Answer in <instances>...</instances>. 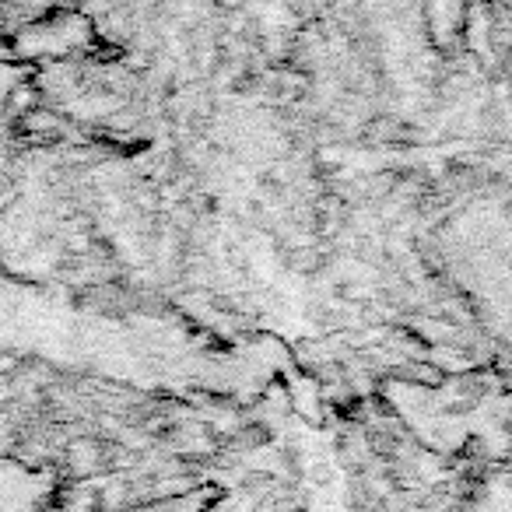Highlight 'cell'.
Masks as SVG:
<instances>
[{
    "mask_svg": "<svg viewBox=\"0 0 512 512\" xmlns=\"http://www.w3.org/2000/svg\"><path fill=\"white\" fill-rule=\"evenodd\" d=\"M36 106H43V92H39L32 81H18L15 88H8V113L22 116Z\"/></svg>",
    "mask_w": 512,
    "mask_h": 512,
    "instance_id": "obj_5",
    "label": "cell"
},
{
    "mask_svg": "<svg viewBox=\"0 0 512 512\" xmlns=\"http://www.w3.org/2000/svg\"><path fill=\"white\" fill-rule=\"evenodd\" d=\"M460 46L481 64L495 57V4L491 0H467Z\"/></svg>",
    "mask_w": 512,
    "mask_h": 512,
    "instance_id": "obj_2",
    "label": "cell"
},
{
    "mask_svg": "<svg viewBox=\"0 0 512 512\" xmlns=\"http://www.w3.org/2000/svg\"><path fill=\"white\" fill-rule=\"evenodd\" d=\"M288 264H292V271H299V274L323 271V253H320V246H295L292 253H288Z\"/></svg>",
    "mask_w": 512,
    "mask_h": 512,
    "instance_id": "obj_6",
    "label": "cell"
},
{
    "mask_svg": "<svg viewBox=\"0 0 512 512\" xmlns=\"http://www.w3.org/2000/svg\"><path fill=\"white\" fill-rule=\"evenodd\" d=\"M495 8H502V11H512V0H491Z\"/></svg>",
    "mask_w": 512,
    "mask_h": 512,
    "instance_id": "obj_9",
    "label": "cell"
},
{
    "mask_svg": "<svg viewBox=\"0 0 512 512\" xmlns=\"http://www.w3.org/2000/svg\"><path fill=\"white\" fill-rule=\"evenodd\" d=\"M502 71H505V74H509V78H512V46H509V50L502 53Z\"/></svg>",
    "mask_w": 512,
    "mask_h": 512,
    "instance_id": "obj_8",
    "label": "cell"
},
{
    "mask_svg": "<svg viewBox=\"0 0 512 512\" xmlns=\"http://www.w3.org/2000/svg\"><path fill=\"white\" fill-rule=\"evenodd\" d=\"M463 15H467V0H425L428 43L439 57H453L460 50Z\"/></svg>",
    "mask_w": 512,
    "mask_h": 512,
    "instance_id": "obj_1",
    "label": "cell"
},
{
    "mask_svg": "<svg viewBox=\"0 0 512 512\" xmlns=\"http://www.w3.org/2000/svg\"><path fill=\"white\" fill-rule=\"evenodd\" d=\"M109 453H106V442L99 439H74L67 446V470L74 477H92L99 470H106Z\"/></svg>",
    "mask_w": 512,
    "mask_h": 512,
    "instance_id": "obj_3",
    "label": "cell"
},
{
    "mask_svg": "<svg viewBox=\"0 0 512 512\" xmlns=\"http://www.w3.org/2000/svg\"><path fill=\"white\" fill-rule=\"evenodd\" d=\"M211 4H218L221 11H239L242 4H246V0H211Z\"/></svg>",
    "mask_w": 512,
    "mask_h": 512,
    "instance_id": "obj_7",
    "label": "cell"
},
{
    "mask_svg": "<svg viewBox=\"0 0 512 512\" xmlns=\"http://www.w3.org/2000/svg\"><path fill=\"white\" fill-rule=\"evenodd\" d=\"M15 130L22 137H29V141H53V137L64 130V120H60L57 113H50V109L36 106V109H29V113L15 116Z\"/></svg>",
    "mask_w": 512,
    "mask_h": 512,
    "instance_id": "obj_4",
    "label": "cell"
}]
</instances>
